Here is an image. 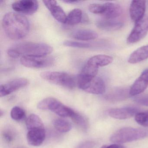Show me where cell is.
I'll list each match as a JSON object with an SVG mask.
<instances>
[{
  "label": "cell",
  "mask_w": 148,
  "mask_h": 148,
  "mask_svg": "<svg viewBox=\"0 0 148 148\" xmlns=\"http://www.w3.org/2000/svg\"><path fill=\"white\" fill-rule=\"evenodd\" d=\"M2 25L8 37L13 40L23 38L30 29V23L26 17L16 12L6 14L2 19Z\"/></svg>",
  "instance_id": "cell-1"
},
{
  "label": "cell",
  "mask_w": 148,
  "mask_h": 148,
  "mask_svg": "<svg viewBox=\"0 0 148 148\" xmlns=\"http://www.w3.org/2000/svg\"><path fill=\"white\" fill-rule=\"evenodd\" d=\"M53 48L47 44L36 42L19 43L8 50V54L13 58L24 56H46L51 54Z\"/></svg>",
  "instance_id": "cell-2"
},
{
  "label": "cell",
  "mask_w": 148,
  "mask_h": 148,
  "mask_svg": "<svg viewBox=\"0 0 148 148\" xmlns=\"http://www.w3.org/2000/svg\"><path fill=\"white\" fill-rule=\"evenodd\" d=\"M148 136L147 130L132 127H124L116 132L111 136L110 140L114 143H124L139 140Z\"/></svg>",
  "instance_id": "cell-3"
},
{
  "label": "cell",
  "mask_w": 148,
  "mask_h": 148,
  "mask_svg": "<svg viewBox=\"0 0 148 148\" xmlns=\"http://www.w3.org/2000/svg\"><path fill=\"white\" fill-rule=\"evenodd\" d=\"M40 77L44 80L69 90L76 86L74 78L68 73L62 72L45 71L41 73Z\"/></svg>",
  "instance_id": "cell-4"
},
{
  "label": "cell",
  "mask_w": 148,
  "mask_h": 148,
  "mask_svg": "<svg viewBox=\"0 0 148 148\" xmlns=\"http://www.w3.org/2000/svg\"><path fill=\"white\" fill-rule=\"evenodd\" d=\"M38 107L40 110H50L60 116L71 117L75 111L63 104L56 99L48 97L41 100L38 103Z\"/></svg>",
  "instance_id": "cell-5"
},
{
  "label": "cell",
  "mask_w": 148,
  "mask_h": 148,
  "mask_svg": "<svg viewBox=\"0 0 148 148\" xmlns=\"http://www.w3.org/2000/svg\"><path fill=\"white\" fill-rule=\"evenodd\" d=\"M55 60L50 56H24L21 57L20 63L25 67L40 69L53 65Z\"/></svg>",
  "instance_id": "cell-6"
},
{
  "label": "cell",
  "mask_w": 148,
  "mask_h": 148,
  "mask_svg": "<svg viewBox=\"0 0 148 148\" xmlns=\"http://www.w3.org/2000/svg\"><path fill=\"white\" fill-rule=\"evenodd\" d=\"M148 32V17H144L135 23L134 28L127 39V43L133 44L143 38Z\"/></svg>",
  "instance_id": "cell-7"
},
{
  "label": "cell",
  "mask_w": 148,
  "mask_h": 148,
  "mask_svg": "<svg viewBox=\"0 0 148 148\" xmlns=\"http://www.w3.org/2000/svg\"><path fill=\"white\" fill-rule=\"evenodd\" d=\"M12 6L16 13L32 15L38 11L39 4L38 1L35 0H21L14 2Z\"/></svg>",
  "instance_id": "cell-8"
},
{
  "label": "cell",
  "mask_w": 148,
  "mask_h": 148,
  "mask_svg": "<svg viewBox=\"0 0 148 148\" xmlns=\"http://www.w3.org/2000/svg\"><path fill=\"white\" fill-rule=\"evenodd\" d=\"M28 80L25 78H19L1 85L0 86V96L5 97L27 85Z\"/></svg>",
  "instance_id": "cell-9"
},
{
  "label": "cell",
  "mask_w": 148,
  "mask_h": 148,
  "mask_svg": "<svg viewBox=\"0 0 148 148\" xmlns=\"http://www.w3.org/2000/svg\"><path fill=\"white\" fill-rule=\"evenodd\" d=\"M43 3L50 11L53 17L58 22L65 24L66 16L63 8L58 5L56 1H43Z\"/></svg>",
  "instance_id": "cell-10"
},
{
  "label": "cell",
  "mask_w": 148,
  "mask_h": 148,
  "mask_svg": "<svg viewBox=\"0 0 148 148\" xmlns=\"http://www.w3.org/2000/svg\"><path fill=\"white\" fill-rule=\"evenodd\" d=\"M148 86V69L144 71L130 89V95L136 96L144 91Z\"/></svg>",
  "instance_id": "cell-11"
},
{
  "label": "cell",
  "mask_w": 148,
  "mask_h": 148,
  "mask_svg": "<svg viewBox=\"0 0 148 148\" xmlns=\"http://www.w3.org/2000/svg\"><path fill=\"white\" fill-rule=\"evenodd\" d=\"M146 8L145 1H133L130 8V16L135 23L139 21L144 17Z\"/></svg>",
  "instance_id": "cell-12"
},
{
  "label": "cell",
  "mask_w": 148,
  "mask_h": 148,
  "mask_svg": "<svg viewBox=\"0 0 148 148\" xmlns=\"http://www.w3.org/2000/svg\"><path fill=\"white\" fill-rule=\"evenodd\" d=\"M138 109L133 106H128L123 108L111 109L109 114L111 117L116 119H125L132 117L138 112Z\"/></svg>",
  "instance_id": "cell-13"
},
{
  "label": "cell",
  "mask_w": 148,
  "mask_h": 148,
  "mask_svg": "<svg viewBox=\"0 0 148 148\" xmlns=\"http://www.w3.org/2000/svg\"><path fill=\"white\" fill-rule=\"evenodd\" d=\"M81 90L91 94H102L106 91L105 84L102 79L96 77Z\"/></svg>",
  "instance_id": "cell-14"
},
{
  "label": "cell",
  "mask_w": 148,
  "mask_h": 148,
  "mask_svg": "<svg viewBox=\"0 0 148 148\" xmlns=\"http://www.w3.org/2000/svg\"><path fill=\"white\" fill-rule=\"evenodd\" d=\"M45 138V128H34L28 130L27 135L28 143L34 146H39L42 145Z\"/></svg>",
  "instance_id": "cell-15"
},
{
  "label": "cell",
  "mask_w": 148,
  "mask_h": 148,
  "mask_svg": "<svg viewBox=\"0 0 148 148\" xmlns=\"http://www.w3.org/2000/svg\"><path fill=\"white\" fill-rule=\"evenodd\" d=\"M130 95V90L127 88L118 87L109 92L105 96V99L110 102H118L124 100Z\"/></svg>",
  "instance_id": "cell-16"
},
{
  "label": "cell",
  "mask_w": 148,
  "mask_h": 148,
  "mask_svg": "<svg viewBox=\"0 0 148 148\" xmlns=\"http://www.w3.org/2000/svg\"><path fill=\"white\" fill-rule=\"evenodd\" d=\"M105 10L103 16L106 19L112 20L121 15L122 7L116 3L108 2L104 4Z\"/></svg>",
  "instance_id": "cell-17"
},
{
  "label": "cell",
  "mask_w": 148,
  "mask_h": 148,
  "mask_svg": "<svg viewBox=\"0 0 148 148\" xmlns=\"http://www.w3.org/2000/svg\"><path fill=\"white\" fill-rule=\"evenodd\" d=\"M71 37L75 39L82 41H88L95 39L98 37L97 32L89 29H78L73 31Z\"/></svg>",
  "instance_id": "cell-18"
},
{
  "label": "cell",
  "mask_w": 148,
  "mask_h": 148,
  "mask_svg": "<svg viewBox=\"0 0 148 148\" xmlns=\"http://www.w3.org/2000/svg\"><path fill=\"white\" fill-rule=\"evenodd\" d=\"M148 58V45L144 46L134 51L129 57L128 62L135 64Z\"/></svg>",
  "instance_id": "cell-19"
},
{
  "label": "cell",
  "mask_w": 148,
  "mask_h": 148,
  "mask_svg": "<svg viewBox=\"0 0 148 148\" xmlns=\"http://www.w3.org/2000/svg\"><path fill=\"white\" fill-rule=\"evenodd\" d=\"M97 27L102 30L107 31H115L119 30L123 27V23L113 20H100L96 23Z\"/></svg>",
  "instance_id": "cell-20"
},
{
  "label": "cell",
  "mask_w": 148,
  "mask_h": 148,
  "mask_svg": "<svg viewBox=\"0 0 148 148\" xmlns=\"http://www.w3.org/2000/svg\"><path fill=\"white\" fill-rule=\"evenodd\" d=\"M113 58L108 55L99 54L95 55L89 59L87 63L91 65L99 68L100 66H106L112 63Z\"/></svg>",
  "instance_id": "cell-21"
},
{
  "label": "cell",
  "mask_w": 148,
  "mask_h": 148,
  "mask_svg": "<svg viewBox=\"0 0 148 148\" xmlns=\"http://www.w3.org/2000/svg\"><path fill=\"white\" fill-rule=\"evenodd\" d=\"M83 14L82 11L78 8L73 9L68 14L66 17L65 24L69 25H77L83 20Z\"/></svg>",
  "instance_id": "cell-22"
},
{
  "label": "cell",
  "mask_w": 148,
  "mask_h": 148,
  "mask_svg": "<svg viewBox=\"0 0 148 148\" xmlns=\"http://www.w3.org/2000/svg\"><path fill=\"white\" fill-rule=\"evenodd\" d=\"M26 124L28 130L34 128H45L41 119L36 114L29 115L26 120Z\"/></svg>",
  "instance_id": "cell-23"
},
{
  "label": "cell",
  "mask_w": 148,
  "mask_h": 148,
  "mask_svg": "<svg viewBox=\"0 0 148 148\" xmlns=\"http://www.w3.org/2000/svg\"><path fill=\"white\" fill-rule=\"evenodd\" d=\"M74 123L82 130L86 131L89 127V122L86 117L84 116L78 112L74 111L72 116H71Z\"/></svg>",
  "instance_id": "cell-24"
},
{
  "label": "cell",
  "mask_w": 148,
  "mask_h": 148,
  "mask_svg": "<svg viewBox=\"0 0 148 148\" xmlns=\"http://www.w3.org/2000/svg\"><path fill=\"white\" fill-rule=\"evenodd\" d=\"M53 125L55 129L60 132L65 133L70 131L72 129V125L68 121L64 119H56L53 121Z\"/></svg>",
  "instance_id": "cell-25"
},
{
  "label": "cell",
  "mask_w": 148,
  "mask_h": 148,
  "mask_svg": "<svg viewBox=\"0 0 148 148\" xmlns=\"http://www.w3.org/2000/svg\"><path fill=\"white\" fill-rule=\"evenodd\" d=\"M25 116V112L24 110L19 106H16L13 107L11 110V117L16 121H19L23 120Z\"/></svg>",
  "instance_id": "cell-26"
},
{
  "label": "cell",
  "mask_w": 148,
  "mask_h": 148,
  "mask_svg": "<svg viewBox=\"0 0 148 148\" xmlns=\"http://www.w3.org/2000/svg\"><path fill=\"white\" fill-rule=\"evenodd\" d=\"M136 122L144 127H148V110L138 112L135 115Z\"/></svg>",
  "instance_id": "cell-27"
},
{
  "label": "cell",
  "mask_w": 148,
  "mask_h": 148,
  "mask_svg": "<svg viewBox=\"0 0 148 148\" xmlns=\"http://www.w3.org/2000/svg\"><path fill=\"white\" fill-rule=\"evenodd\" d=\"M63 45L65 46L75 48H90L91 47V45L89 43L77 42L71 40H65L63 43Z\"/></svg>",
  "instance_id": "cell-28"
},
{
  "label": "cell",
  "mask_w": 148,
  "mask_h": 148,
  "mask_svg": "<svg viewBox=\"0 0 148 148\" xmlns=\"http://www.w3.org/2000/svg\"><path fill=\"white\" fill-rule=\"evenodd\" d=\"M89 11L94 14L103 15L105 10L104 4H92L89 5Z\"/></svg>",
  "instance_id": "cell-29"
},
{
  "label": "cell",
  "mask_w": 148,
  "mask_h": 148,
  "mask_svg": "<svg viewBox=\"0 0 148 148\" xmlns=\"http://www.w3.org/2000/svg\"><path fill=\"white\" fill-rule=\"evenodd\" d=\"M134 101L141 105L148 106V95L137 96L134 98Z\"/></svg>",
  "instance_id": "cell-30"
},
{
  "label": "cell",
  "mask_w": 148,
  "mask_h": 148,
  "mask_svg": "<svg viewBox=\"0 0 148 148\" xmlns=\"http://www.w3.org/2000/svg\"><path fill=\"white\" fill-rule=\"evenodd\" d=\"M3 137L8 143H11L14 138V135L10 130L5 131L3 133Z\"/></svg>",
  "instance_id": "cell-31"
},
{
  "label": "cell",
  "mask_w": 148,
  "mask_h": 148,
  "mask_svg": "<svg viewBox=\"0 0 148 148\" xmlns=\"http://www.w3.org/2000/svg\"><path fill=\"white\" fill-rule=\"evenodd\" d=\"M95 145L96 143L93 141H87L83 142L76 148H94Z\"/></svg>",
  "instance_id": "cell-32"
},
{
  "label": "cell",
  "mask_w": 148,
  "mask_h": 148,
  "mask_svg": "<svg viewBox=\"0 0 148 148\" xmlns=\"http://www.w3.org/2000/svg\"><path fill=\"white\" fill-rule=\"evenodd\" d=\"M101 148H125L119 144H114L110 145H103Z\"/></svg>",
  "instance_id": "cell-33"
},
{
  "label": "cell",
  "mask_w": 148,
  "mask_h": 148,
  "mask_svg": "<svg viewBox=\"0 0 148 148\" xmlns=\"http://www.w3.org/2000/svg\"><path fill=\"white\" fill-rule=\"evenodd\" d=\"M63 2L65 3H68V4H75L80 2V1H71V0H67V1H64Z\"/></svg>",
  "instance_id": "cell-34"
},
{
  "label": "cell",
  "mask_w": 148,
  "mask_h": 148,
  "mask_svg": "<svg viewBox=\"0 0 148 148\" xmlns=\"http://www.w3.org/2000/svg\"><path fill=\"white\" fill-rule=\"evenodd\" d=\"M22 148V147H21V148Z\"/></svg>",
  "instance_id": "cell-35"
}]
</instances>
